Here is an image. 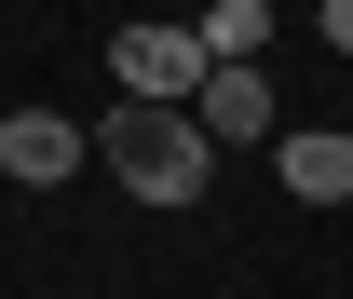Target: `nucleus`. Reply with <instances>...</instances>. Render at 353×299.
<instances>
[{
  "label": "nucleus",
  "instance_id": "7ed1b4c3",
  "mask_svg": "<svg viewBox=\"0 0 353 299\" xmlns=\"http://www.w3.org/2000/svg\"><path fill=\"white\" fill-rule=\"evenodd\" d=\"M82 164H95V136L68 123V109H0V177H14V191H68Z\"/></svg>",
  "mask_w": 353,
  "mask_h": 299
},
{
  "label": "nucleus",
  "instance_id": "f03ea898",
  "mask_svg": "<svg viewBox=\"0 0 353 299\" xmlns=\"http://www.w3.org/2000/svg\"><path fill=\"white\" fill-rule=\"evenodd\" d=\"M204 68H218V55H204V28H190V14H136V28H109V82H123V95L190 109V95H204Z\"/></svg>",
  "mask_w": 353,
  "mask_h": 299
},
{
  "label": "nucleus",
  "instance_id": "0eeeda50",
  "mask_svg": "<svg viewBox=\"0 0 353 299\" xmlns=\"http://www.w3.org/2000/svg\"><path fill=\"white\" fill-rule=\"evenodd\" d=\"M312 28H326V55H353V0H312Z\"/></svg>",
  "mask_w": 353,
  "mask_h": 299
},
{
  "label": "nucleus",
  "instance_id": "f257e3e1",
  "mask_svg": "<svg viewBox=\"0 0 353 299\" xmlns=\"http://www.w3.org/2000/svg\"><path fill=\"white\" fill-rule=\"evenodd\" d=\"M95 164L123 177L150 218H190V204H204V177H218V136L190 123V109H163V95H123V109L95 123Z\"/></svg>",
  "mask_w": 353,
  "mask_h": 299
},
{
  "label": "nucleus",
  "instance_id": "39448f33",
  "mask_svg": "<svg viewBox=\"0 0 353 299\" xmlns=\"http://www.w3.org/2000/svg\"><path fill=\"white\" fill-rule=\"evenodd\" d=\"M272 177H285V204H353V123H285Z\"/></svg>",
  "mask_w": 353,
  "mask_h": 299
},
{
  "label": "nucleus",
  "instance_id": "20e7f679",
  "mask_svg": "<svg viewBox=\"0 0 353 299\" xmlns=\"http://www.w3.org/2000/svg\"><path fill=\"white\" fill-rule=\"evenodd\" d=\"M190 123L218 136V150H272V136H285V95H272L259 68H204V95H190Z\"/></svg>",
  "mask_w": 353,
  "mask_h": 299
},
{
  "label": "nucleus",
  "instance_id": "423d86ee",
  "mask_svg": "<svg viewBox=\"0 0 353 299\" xmlns=\"http://www.w3.org/2000/svg\"><path fill=\"white\" fill-rule=\"evenodd\" d=\"M190 28H204V55H218V68H259V55H272V0H204Z\"/></svg>",
  "mask_w": 353,
  "mask_h": 299
}]
</instances>
